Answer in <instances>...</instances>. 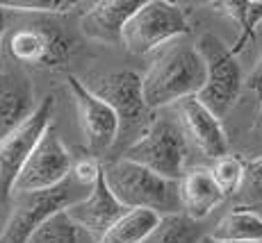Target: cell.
Here are the masks:
<instances>
[{
    "mask_svg": "<svg viewBox=\"0 0 262 243\" xmlns=\"http://www.w3.org/2000/svg\"><path fill=\"white\" fill-rule=\"evenodd\" d=\"M226 196L216 186L212 173L205 166L189 168L180 180V205L183 214L194 221H203L224 202Z\"/></svg>",
    "mask_w": 262,
    "mask_h": 243,
    "instance_id": "15",
    "label": "cell"
},
{
    "mask_svg": "<svg viewBox=\"0 0 262 243\" xmlns=\"http://www.w3.org/2000/svg\"><path fill=\"white\" fill-rule=\"evenodd\" d=\"M191 143L185 134L176 114L155 116L150 130L146 132L133 148H128L123 157L137 161V164L150 168L153 173L167 177V180L180 182L187 173Z\"/></svg>",
    "mask_w": 262,
    "mask_h": 243,
    "instance_id": "4",
    "label": "cell"
},
{
    "mask_svg": "<svg viewBox=\"0 0 262 243\" xmlns=\"http://www.w3.org/2000/svg\"><path fill=\"white\" fill-rule=\"evenodd\" d=\"M89 191L92 189H84L73 177H69L64 184L55 189L14 196L7 223L0 232V243H28L39 225H43L50 216L67 211L75 202L87 198Z\"/></svg>",
    "mask_w": 262,
    "mask_h": 243,
    "instance_id": "5",
    "label": "cell"
},
{
    "mask_svg": "<svg viewBox=\"0 0 262 243\" xmlns=\"http://www.w3.org/2000/svg\"><path fill=\"white\" fill-rule=\"evenodd\" d=\"M203 243H237V241H216V239H212V236H210V234H205Z\"/></svg>",
    "mask_w": 262,
    "mask_h": 243,
    "instance_id": "29",
    "label": "cell"
},
{
    "mask_svg": "<svg viewBox=\"0 0 262 243\" xmlns=\"http://www.w3.org/2000/svg\"><path fill=\"white\" fill-rule=\"evenodd\" d=\"M201 57L205 62V87L196 98L205 105L216 118H224L235 107L242 93V68L237 62V55L228 48L214 34H203L196 43Z\"/></svg>",
    "mask_w": 262,
    "mask_h": 243,
    "instance_id": "6",
    "label": "cell"
},
{
    "mask_svg": "<svg viewBox=\"0 0 262 243\" xmlns=\"http://www.w3.org/2000/svg\"><path fill=\"white\" fill-rule=\"evenodd\" d=\"M162 216L148 209H128L98 243H144Z\"/></svg>",
    "mask_w": 262,
    "mask_h": 243,
    "instance_id": "17",
    "label": "cell"
},
{
    "mask_svg": "<svg viewBox=\"0 0 262 243\" xmlns=\"http://www.w3.org/2000/svg\"><path fill=\"white\" fill-rule=\"evenodd\" d=\"M212 7L239 25V39L230 50L235 55L242 53V48L255 37V30L262 23V0H226V3H214Z\"/></svg>",
    "mask_w": 262,
    "mask_h": 243,
    "instance_id": "18",
    "label": "cell"
},
{
    "mask_svg": "<svg viewBox=\"0 0 262 243\" xmlns=\"http://www.w3.org/2000/svg\"><path fill=\"white\" fill-rule=\"evenodd\" d=\"M28 243H98V241L92 234H87L69 216V211H59V214L50 216L43 225H39Z\"/></svg>",
    "mask_w": 262,
    "mask_h": 243,
    "instance_id": "20",
    "label": "cell"
},
{
    "mask_svg": "<svg viewBox=\"0 0 262 243\" xmlns=\"http://www.w3.org/2000/svg\"><path fill=\"white\" fill-rule=\"evenodd\" d=\"M67 211L87 234H92L96 241H100L128 209L121 205V200L114 196V191L110 189L107 180H105V173H103L100 180L96 182V186L89 191L87 198L75 202Z\"/></svg>",
    "mask_w": 262,
    "mask_h": 243,
    "instance_id": "12",
    "label": "cell"
},
{
    "mask_svg": "<svg viewBox=\"0 0 262 243\" xmlns=\"http://www.w3.org/2000/svg\"><path fill=\"white\" fill-rule=\"evenodd\" d=\"M242 191H246L253 200H262V155L246 161V177Z\"/></svg>",
    "mask_w": 262,
    "mask_h": 243,
    "instance_id": "26",
    "label": "cell"
},
{
    "mask_svg": "<svg viewBox=\"0 0 262 243\" xmlns=\"http://www.w3.org/2000/svg\"><path fill=\"white\" fill-rule=\"evenodd\" d=\"M100 175H103V166L98 164L96 157H80V159H75L71 177L78 184H82L84 189H94L96 182L100 180Z\"/></svg>",
    "mask_w": 262,
    "mask_h": 243,
    "instance_id": "25",
    "label": "cell"
},
{
    "mask_svg": "<svg viewBox=\"0 0 262 243\" xmlns=\"http://www.w3.org/2000/svg\"><path fill=\"white\" fill-rule=\"evenodd\" d=\"M189 34V21L176 3L148 0L128 21L121 43L133 55H148Z\"/></svg>",
    "mask_w": 262,
    "mask_h": 243,
    "instance_id": "7",
    "label": "cell"
},
{
    "mask_svg": "<svg viewBox=\"0 0 262 243\" xmlns=\"http://www.w3.org/2000/svg\"><path fill=\"white\" fill-rule=\"evenodd\" d=\"M53 111H55V98L46 95L21 128H16L12 134L0 139V205L12 200L14 184H16L18 175L25 168L28 159L32 157L39 141L43 139V134L53 125L50 123Z\"/></svg>",
    "mask_w": 262,
    "mask_h": 243,
    "instance_id": "8",
    "label": "cell"
},
{
    "mask_svg": "<svg viewBox=\"0 0 262 243\" xmlns=\"http://www.w3.org/2000/svg\"><path fill=\"white\" fill-rule=\"evenodd\" d=\"M216 186L221 189L224 196H235L242 191L244 186V177H246V161H242L235 155H226L221 159H214L210 166Z\"/></svg>",
    "mask_w": 262,
    "mask_h": 243,
    "instance_id": "23",
    "label": "cell"
},
{
    "mask_svg": "<svg viewBox=\"0 0 262 243\" xmlns=\"http://www.w3.org/2000/svg\"><path fill=\"white\" fill-rule=\"evenodd\" d=\"M142 80L144 75H139L137 70H130V68L94 73L82 80L84 87L98 95L100 100H105L114 109V114H117L119 118L117 155L121 157L148 132L155 120L153 109L146 105Z\"/></svg>",
    "mask_w": 262,
    "mask_h": 243,
    "instance_id": "2",
    "label": "cell"
},
{
    "mask_svg": "<svg viewBox=\"0 0 262 243\" xmlns=\"http://www.w3.org/2000/svg\"><path fill=\"white\" fill-rule=\"evenodd\" d=\"M173 111L187 134L191 148H196L201 155L212 161L228 155V136L224 132L221 118H216L196 95L178 103Z\"/></svg>",
    "mask_w": 262,
    "mask_h": 243,
    "instance_id": "11",
    "label": "cell"
},
{
    "mask_svg": "<svg viewBox=\"0 0 262 243\" xmlns=\"http://www.w3.org/2000/svg\"><path fill=\"white\" fill-rule=\"evenodd\" d=\"M139 0H100L94 3L80 18L84 37L100 43H121L128 21L139 12Z\"/></svg>",
    "mask_w": 262,
    "mask_h": 243,
    "instance_id": "13",
    "label": "cell"
},
{
    "mask_svg": "<svg viewBox=\"0 0 262 243\" xmlns=\"http://www.w3.org/2000/svg\"><path fill=\"white\" fill-rule=\"evenodd\" d=\"M103 173L110 189L125 209H148L160 216L183 211L180 182L167 180L128 157L107 161L103 166Z\"/></svg>",
    "mask_w": 262,
    "mask_h": 243,
    "instance_id": "3",
    "label": "cell"
},
{
    "mask_svg": "<svg viewBox=\"0 0 262 243\" xmlns=\"http://www.w3.org/2000/svg\"><path fill=\"white\" fill-rule=\"evenodd\" d=\"M7 9L0 5V48H3V37H5V28H7Z\"/></svg>",
    "mask_w": 262,
    "mask_h": 243,
    "instance_id": "28",
    "label": "cell"
},
{
    "mask_svg": "<svg viewBox=\"0 0 262 243\" xmlns=\"http://www.w3.org/2000/svg\"><path fill=\"white\" fill-rule=\"evenodd\" d=\"M5 50L9 53V57H14V62L41 66L46 45H43V37L37 25H28V28L14 30L9 34L5 41Z\"/></svg>",
    "mask_w": 262,
    "mask_h": 243,
    "instance_id": "22",
    "label": "cell"
},
{
    "mask_svg": "<svg viewBox=\"0 0 262 243\" xmlns=\"http://www.w3.org/2000/svg\"><path fill=\"white\" fill-rule=\"evenodd\" d=\"M246 84H249L251 89H255V91H258V95L262 93V55H260L258 64H255V68L251 70V75H249V78H246Z\"/></svg>",
    "mask_w": 262,
    "mask_h": 243,
    "instance_id": "27",
    "label": "cell"
},
{
    "mask_svg": "<svg viewBox=\"0 0 262 243\" xmlns=\"http://www.w3.org/2000/svg\"><path fill=\"white\" fill-rule=\"evenodd\" d=\"M69 89L78 107V120L82 130L84 143L92 157H103L117 150L119 143V118L105 100L92 93L80 78L69 75Z\"/></svg>",
    "mask_w": 262,
    "mask_h": 243,
    "instance_id": "10",
    "label": "cell"
},
{
    "mask_svg": "<svg viewBox=\"0 0 262 243\" xmlns=\"http://www.w3.org/2000/svg\"><path fill=\"white\" fill-rule=\"evenodd\" d=\"M205 62L196 45H171L155 59L142 80L146 105L158 111L194 98L205 87Z\"/></svg>",
    "mask_w": 262,
    "mask_h": 243,
    "instance_id": "1",
    "label": "cell"
},
{
    "mask_svg": "<svg viewBox=\"0 0 262 243\" xmlns=\"http://www.w3.org/2000/svg\"><path fill=\"white\" fill-rule=\"evenodd\" d=\"M210 236L216 241L262 243V216L251 207H235L216 223Z\"/></svg>",
    "mask_w": 262,
    "mask_h": 243,
    "instance_id": "16",
    "label": "cell"
},
{
    "mask_svg": "<svg viewBox=\"0 0 262 243\" xmlns=\"http://www.w3.org/2000/svg\"><path fill=\"white\" fill-rule=\"evenodd\" d=\"M39 28L43 37V45H46V53H43V62L39 68H48V70H57L71 59L73 55V39L67 30L62 28L57 21H39L34 23Z\"/></svg>",
    "mask_w": 262,
    "mask_h": 243,
    "instance_id": "21",
    "label": "cell"
},
{
    "mask_svg": "<svg viewBox=\"0 0 262 243\" xmlns=\"http://www.w3.org/2000/svg\"><path fill=\"white\" fill-rule=\"evenodd\" d=\"M73 164L75 159L71 150L67 148L57 130L50 125V130L43 134V139L39 141L32 157L18 175L16 184H14V196L37 193V191H48L64 184L73 173Z\"/></svg>",
    "mask_w": 262,
    "mask_h": 243,
    "instance_id": "9",
    "label": "cell"
},
{
    "mask_svg": "<svg viewBox=\"0 0 262 243\" xmlns=\"http://www.w3.org/2000/svg\"><path fill=\"white\" fill-rule=\"evenodd\" d=\"M203 239L205 234L199 221L178 211V214L162 216L158 227L150 232V236L144 243H203Z\"/></svg>",
    "mask_w": 262,
    "mask_h": 243,
    "instance_id": "19",
    "label": "cell"
},
{
    "mask_svg": "<svg viewBox=\"0 0 262 243\" xmlns=\"http://www.w3.org/2000/svg\"><path fill=\"white\" fill-rule=\"evenodd\" d=\"M7 12H23V14H48V16H57V14H67L78 7V3L71 0H3Z\"/></svg>",
    "mask_w": 262,
    "mask_h": 243,
    "instance_id": "24",
    "label": "cell"
},
{
    "mask_svg": "<svg viewBox=\"0 0 262 243\" xmlns=\"http://www.w3.org/2000/svg\"><path fill=\"white\" fill-rule=\"evenodd\" d=\"M34 89L30 78L21 70L0 73V139L21 128L37 109L32 105Z\"/></svg>",
    "mask_w": 262,
    "mask_h": 243,
    "instance_id": "14",
    "label": "cell"
}]
</instances>
